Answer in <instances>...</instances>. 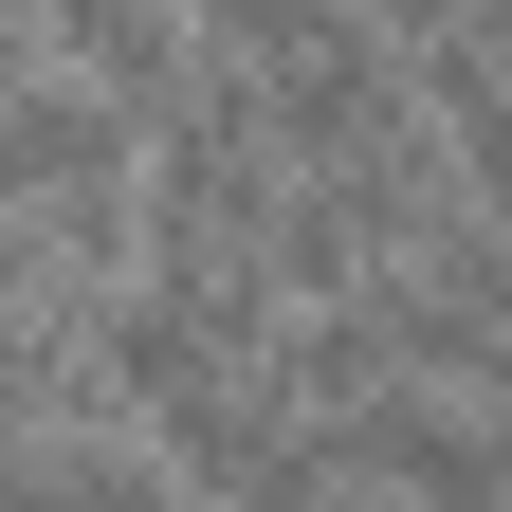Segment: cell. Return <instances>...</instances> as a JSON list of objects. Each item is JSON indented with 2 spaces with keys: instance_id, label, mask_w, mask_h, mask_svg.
<instances>
[{
  "instance_id": "1",
  "label": "cell",
  "mask_w": 512,
  "mask_h": 512,
  "mask_svg": "<svg viewBox=\"0 0 512 512\" xmlns=\"http://www.w3.org/2000/svg\"><path fill=\"white\" fill-rule=\"evenodd\" d=\"M202 19H220V37H256V19H275V0H202Z\"/></svg>"
}]
</instances>
